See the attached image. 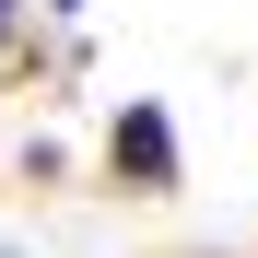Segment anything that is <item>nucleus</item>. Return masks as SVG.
Masks as SVG:
<instances>
[{
  "mask_svg": "<svg viewBox=\"0 0 258 258\" xmlns=\"http://www.w3.org/2000/svg\"><path fill=\"white\" fill-rule=\"evenodd\" d=\"M12 12H24V0H0V35H12Z\"/></svg>",
  "mask_w": 258,
  "mask_h": 258,
  "instance_id": "nucleus-2",
  "label": "nucleus"
},
{
  "mask_svg": "<svg viewBox=\"0 0 258 258\" xmlns=\"http://www.w3.org/2000/svg\"><path fill=\"white\" fill-rule=\"evenodd\" d=\"M106 153H117V176H129V188H176V129H164V106H129Z\"/></svg>",
  "mask_w": 258,
  "mask_h": 258,
  "instance_id": "nucleus-1",
  "label": "nucleus"
},
{
  "mask_svg": "<svg viewBox=\"0 0 258 258\" xmlns=\"http://www.w3.org/2000/svg\"><path fill=\"white\" fill-rule=\"evenodd\" d=\"M47 12H82V0H47Z\"/></svg>",
  "mask_w": 258,
  "mask_h": 258,
  "instance_id": "nucleus-3",
  "label": "nucleus"
}]
</instances>
